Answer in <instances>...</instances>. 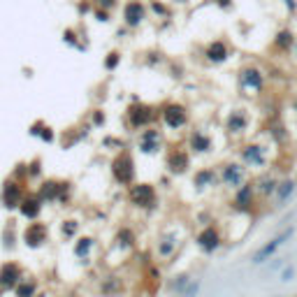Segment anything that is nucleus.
Instances as JSON below:
<instances>
[{"mask_svg":"<svg viewBox=\"0 0 297 297\" xmlns=\"http://www.w3.org/2000/svg\"><path fill=\"white\" fill-rule=\"evenodd\" d=\"M158 123L167 132H179L191 123V109L179 100H165L158 105Z\"/></svg>","mask_w":297,"mask_h":297,"instance_id":"obj_1","label":"nucleus"},{"mask_svg":"<svg viewBox=\"0 0 297 297\" xmlns=\"http://www.w3.org/2000/svg\"><path fill=\"white\" fill-rule=\"evenodd\" d=\"M126 126L137 132L148 126H158V105L144 102L137 95H132L130 105L126 107Z\"/></svg>","mask_w":297,"mask_h":297,"instance_id":"obj_2","label":"nucleus"},{"mask_svg":"<svg viewBox=\"0 0 297 297\" xmlns=\"http://www.w3.org/2000/svg\"><path fill=\"white\" fill-rule=\"evenodd\" d=\"M109 174L116 186H123V188H128L130 183L137 181V163H135V154L128 146L116 151L114 158L109 160Z\"/></svg>","mask_w":297,"mask_h":297,"instance_id":"obj_3","label":"nucleus"},{"mask_svg":"<svg viewBox=\"0 0 297 297\" xmlns=\"http://www.w3.org/2000/svg\"><path fill=\"white\" fill-rule=\"evenodd\" d=\"M186 237H188V230L183 226H167L158 235V239H156V258L160 263H170L181 251Z\"/></svg>","mask_w":297,"mask_h":297,"instance_id":"obj_4","label":"nucleus"},{"mask_svg":"<svg viewBox=\"0 0 297 297\" xmlns=\"http://www.w3.org/2000/svg\"><path fill=\"white\" fill-rule=\"evenodd\" d=\"M237 160H242L248 170H255V172L270 170L272 148L267 146L265 142H260V139L244 142V144H239V148H237Z\"/></svg>","mask_w":297,"mask_h":297,"instance_id":"obj_5","label":"nucleus"},{"mask_svg":"<svg viewBox=\"0 0 297 297\" xmlns=\"http://www.w3.org/2000/svg\"><path fill=\"white\" fill-rule=\"evenodd\" d=\"M126 200L132 209L139 211H154L160 202L158 186L151 181H135L126 188Z\"/></svg>","mask_w":297,"mask_h":297,"instance_id":"obj_6","label":"nucleus"},{"mask_svg":"<svg viewBox=\"0 0 297 297\" xmlns=\"http://www.w3.org/2000/svg\"><path fill=\"white\" fill-rule=\"evenodd\" d=\"M163 167L170 176H186L193 167V156L186 144H167L163 156Z\"/></svg>","mask_w":297,"mask_h":297,"instance_id":"obj_7","label":"nucleus"},{"mask_svg":"<svg viewBox=\"0 0 297 297\" xmlns=\"http://www.w3.org/2000/svg\"><path fill=\"white\" fill-rule=\"evenodd\" d=\"M258 204H260V198L255 193V186L253 181L248 179L244 181L239 188L232 191V198H230V209L239 216H253L258 211Z\"/></svg>","mask_w":297,"mask_h":297,"instance_id":"obj_8","label":"nucleus"},{"mask_svg":"<svg viewBox=\"0 0 297 297\" xmlns=\"http://www.w3.org/2000/svg\"><path fill=\"white\" fill-rule=\"evenodd\" d=\"M237 84L246 95H263L267 88V72L260 65H244L237 72Z\"/></svg>","mask_w":297,"mask_h":297,"instance_id":"obj_9","label":"nucleus"},{"mask_svg":"<svg viewBox=\"0 0 297 297\" xmlns=\"http://www.w3.org/2000/svg\"><path fill=\"white\" fill-rule=\"evenodd\" d=\"M135 146H137L139 154L144 156H158V154H165V132L163 128L158 126H148L144 130L137 132V139H135Z\"/></svg>","mask_w":297,"mask_h":297,"instance_id":"obj_10","label":"nucleus"},{"mask_svg":"<svg viewBox=\"0 0 297 297\" xmlns=\"http://www.w3.org/2000/svg\"><path fill=\"white\" fill-rule=\"evenodd\" d=\"M193 242H195V246H198V251L202 255H214L223 248L226 235H223V230H220L216 223H211V226L200 228V230L195 232V237H193Z\"/></svg>","mask_w":297,"mask_h":297,"instance_id":"obj_11","label":"nucleus"},{"mask_svg":"<svg viewBox=\"0 0 297 297\" xmlns=\"http://www.w3.org/2000/svg\"><path fill=\"white\" fill-rule=\"evenodd\" d=\"M218 181L223 188L235 191L244 181H248V167L244 165L242 160H228V163L218 165Z\"/></svg>","mask_w":297,"mask_h":297,"instance_id":"obj_12","label":"nucleus"},{"mask_svg":"<svg viewBox=\"0 0 297 297\" xmlns=\"http://www.w3.org/2000/svg\"><path fill=\"white\" fill-rule=\"evenodd\" d=\"M151 17L148 14V5L146 0H126L121 7V21H123V28L128 30H137L146 23V19Z\"/></svg>","mask_w":297,"mask_h":297,"instance_id":"obj_13","label":"nucleus"},{"mask_svg":"<svg viewBox=\"0 0 297 297\" xmlns=\"http://www.w3.org/2000/svg\"><path fill=\"white\" fill-rule=\"evenodd\" d=\"M292 235H295V226L283 228V230H281L279 235H274V237L270 239V242H265L263 246H260L258 251H255V253L251 255V263H253V265H265L267 260H272V258L276 255V251H279V248L283 246V244H286Z\"/></svg>","mask_w":297,"mask_h":297,"instance_id":"obj_14","label":"nucleus"},{"mask_svg":"<svg viewBox=\"0 0 297 297\" xmlns=\"http://www.w3.org/2000/svg\"><path fill=\"white\" fill-rule=\"evenodd\" d=\"M248 128H251V116H248V112L244 107L230 109L226 114V119H223V130L232 139H242L248 132Z\"/></svg>","mask_w":297,"mask_h":297,"instance_id":"obj_15","label":"nucleus"},{"mask_svg":"<svg viewBox=\"0 0 297 297\" xmlns=\"http://www.w3.org/2000/svg\"><path fill=\"white\" fill-rule=\"evenodd\" d=\"M202 58L209 65H226L232 58V47L226 38H214L202 47Z\"/></svg>","mask_w":297,"mask_h":297,"instance_id":"obj_16","label":"nucleus"},{"mask_svg":"<svg viewBox=\"0 0 297 297\" xmlns=\"http://www.w3.org/2000/svg\"><path fill=\"white\" fill-rule=\"evenodd\" d=\"M183 144L191 151V156H209L214 151V139H211V135L204 128H191L186 132Z\"/></svg>","mask_w":297,"mask_h":297,"instance_id":"obj_17","label":"nucleus"},{"mask_svg":"<svg viewBox=\"0 0 297 297\" xmlns=\"http://www.w3.org/2000/svg\"><path fill=\"white\" fill-rule=\"evenodd\" d=\"M251 181H253L255 193H258L260 202H263V200H274V193H276V186H279V181H281V176H276V172H272V170H263V172H258Z\"/></svg>","mask_w":297,"mask_h":297,"instance_id":"obj_18","label":"nucleus"},{"mask_svg":"<svg viewBox=\"0 0 297 297\" xmlns=\"http://www.w3.org/2000/svg\"><path fill=\"white\" fill-rule=\"evenodd\" d=\"M193 188L198 193H207V191H211V188H216V186H220V181H218V167H214V165H207V167H198V170L193 172Z\"/></svg>","mask_w":297,"mask_h":297,"instance_id":"obj_19","label":"nucleus"},{"mask_svg":"<svg viewBox=\"0 0 297 297\" xmlns=\"http://www.w3.org/2000/svg\"><path fill=\"white\" fill-rule=\"evenodd\" d=\"M47 242H49V228H47V223H40V220L28 223V228L23 230V244L28 248H40Z\"/></svg>","mask_w":297,"mask_h":297,"instance_id":"obj_20","label":"nucleus"},{"mask_svg":"<svg viewBox=\"0 0 297 297\" xmlns=\"http://www.w3.org/2000/svg\"><path fill=\"white\" fill-rule=\"evenodd\" d=\"M112 246H114L116 251H121L123 255H130L132 251L137 248V232L132 230L130 226H121L114 232V242H112Z\"/></svg>","mask_w":297,"mask_h":297,"instance_id":"obj_21","label":"nucleus"},{"mask_svg":"<svg viewBox=\"0 0 297 297\" xmlns=\"http://www.w3.org/2000/svg\"><path fill=\"white\" fill-rule=\"evenodd\" d=\"M297 42V35L290 26H281L279 30L272 38V49L279 51V54H292V47Z\"/></svg>","mask_w":297,"mask_h":297,"instance_id":"obj_22","label":"nucleus"},{"mask_svg":"<svg viewBox=\"0 0 297 297\" xmlns=\"http://www.w3.org/2000/svg\"><path fill=\"white\" fill-rule=\"evenodd\" d=\"M98 290H100V297H121L126 292V279L121 274L112 272V274H107L105 279L100 281Z\"/></svg>","mask_w":297,"mask_h":297,"instance_id":"obj_23","label":"nucleus"},{"mask_svg":"<svg viewBox=\"0 0 297 297\" xmlns=\"http://www.w3.org/2000/svg\"><path fill=\"white\" fill-rule=\"evenodd\" d=\"M42 207H44V202L40 200L38 193H30V195H26V198L21 200V204H19V211H21L23 218L38 220L40 214H42Z\"/></svg>","mask_w":297,"mask_h":297,"instance_id":"obj_24","label":"nucleus"},{"mask_svg":"<svg viewBox=\"0 0 297 297\" xmlns=\"http://www.w3.org/2000/svg\"><path fill=\"white\" fill-rule=\"evenodd\" d=\"M297 191V181L292 179V176H283L279 181V186H276V193H274V202L276 207H283V204L288 202V200L295 195Z\"/></svg>","mask_w":297,"mask_h":297,"instance_id":"obj_25","label":"nucleus"},{"mask_svg":"<svg viewBox=\"0 0 297 297\" xmlns=\"http://www.w3.org/2000/svg\"><path fill=\"white\" fill-rule=\"evenodd\" d=\"M21 279H23V274H21V267H19L17 263L3 265V270H0V286L3 288H17Z\"/></svg>","mask_w":297,"mask_h":297,"instance_id":"obj_26","label":"nucleus"},{"mask_svg":"<svg viewBox=\"0 0 297 297\" xmlns=\"http://www.w3.org/2000/svg\"><path fill=\"white\" fill-rule=\"evenodd\" d=\"M23 198H26V195H23L21 186H19L17 181H7L5 183V188H3V204H5L7 209H17Z\"/></svg>","mask_w":297,"mask_h":297,"instance_id":"obj_27","label":"nucleus"},{"mask_svg":"<svg viewBox=\"0 0 297 297\" xmlns=\"http://www.w3.org/2000/svg\"><path fill=\"white\" fill-rule=\"evenodd\" d=\"M93 248H95V237L84 235V237H77V239H75V246H72V253L77 255L79 260H86L88 255L93 253Z\"/></svg>","mask_w":297,"mask_h":297,"instance_id":"obj_28","label":"nucleus"},{"mask_svg":"<svg viewBox=\"0 0 297 297\" xmlns=\"http://www.w3.org/2000/svg\"><path fill=\"white\" fill-rule=\"evenodd\" d=\"M193 281V276L188 274V272H181V274H176V276H172L170 281H167V290L170 292H174V295H179V292L183 290V288L188 286Z\"/></svg>","mask_w":297,"mask_h":297,"instance_id":"obj_29","label":"nucleus"},{"mask_svg":"<svg viewBox=\"0 0 297 297\" xmlns=\"http://www.w3.org/2000/svg\"><path fill=\"white\" fill-rule=\"evenodd\" d=\"M167 61H170V58H167V56L163 54L160 49H148L146 54H144V65H146V67H160V65H167Z\"/></svg>","mask_w":297,"mask_h":297,"instance_id":"obj_30","label":"nucleus"},{"mask_svg":"<svg viewBox=\"0 0 297 297\" xmlns=\"http://www.w3.org/2000/svg\"><path fill=\"white\" fill-rule=\"evenodd\" d=\"M146 5H148V14H151V17H156V19H167L172 14L170 5H167V3H163V0H148Z\"/></svg>","mask_w":297,"mask_h":297,"instance_id":"obj_31","label":"nucleus"},{"mask_svg":"<svg viewBox=\"0 0 297 297\" xmlns=\"http://www.w3.org/2000/svg\"><path fill=\"white\" fill-rule=\"evenodd\" d=\"M14 290H17V297H35L38 295V283L33 279H21Z\"/></svg>","mask_w":297,"mask_h":297,"instance_id":"obj_32","label":"nucleus"},{"mask_svg":"<svg viewBox=\"0 0 297 297\" xmlns=\"http://www.w3.org/2000/svg\"><path fill=\"white\" fill-rule=\"evenodd\" d=\"M126 139L119 137V135H107V137H102V148H107V151H121V148H126Z\"/></svg>","mask_w":297,"mask_h":297,"instance_id":"obj_33","label":"nucleus"},{"mask_svg":"<svg viewBox=\"0 0 297 297\" xmlns=\"http://www.w3.org/2000/svg\"><path fill=\"white\" fill-rule=\"evenodd\" d=\"M30 135H38V137H42L44 142H54L56 139V132L51 130L49 126H44L42 121H38L33 128H30Z\"/></svg>","mask_w":297,"mask_h":297,"instance_id":"obj_34","label":"nucleus"},{"mask_svg":"<svg viewBox=\"0 0 297 297\" xmlns=\"http://www.w3.org/2000/svg\"><path fill=\"white\" fill-rule=\"evenodd\" d=\"M119 65H121V51H119V49L107 51L105 61H102V67H105V72H114Z\"/></svg>","mask_w":297,"mask_h":297,"instance_id":"obj_35","label":"nucleus"},{"mask_svg":"<svg viewBox=\"0 0 297 297\" xmlns=\"http://www.w3.org/2000/svg\"><path fill=\"white\" fill-rule=\"evenodd\" d=\"M61 235L65 237V239H77V235H79V220H77V218H67V220H63Z\"/></svg>","mask_w":297,"mask_h":297,"instance_id":"obj_36","label":"nucleus"},{"mask_svg":"<svg viewBox=\"0 0 297 297\" xmlns=\"http://www.w3.org/2000/svg\"><path fill=\"white\" fill-rule=\"evenodd\" d=\"M63 42L70 44V47H75V49H79V51L86 49V44L79 42V33L75 30V28H65V30H63Z\"/></svg>","mask_w":297,"mask_h":297,"instance_id":"obj_37","label":"nucleus"},{"mask_svg":"<svg viewBox=\"0 0 297 297\" xmlns=\"http://www.w3.org/2000/svg\"><path fill=\"white\" fill-rule=\"evenodd\" d=\"M270 135H272V139H274V144H279V146H286L288 144V130H286V126H281V123H276L274 128L270 130Z\"/></svg>","mask_w":297,"mask_h":297,"instance_id":"obj_38","label":"nucleus"},{"mask_svg":"<svg viewBox=\"0 0 297 297\" xmlns=\"http://www.w3.org/2000/svg\"><path fill=\"white\" fill-rule=\"evenodd\" d=\"M195 223H198L200 228H204V226H211V223H216V220H214V214H211L209 209H200L198 214H195Z\"/></svg>","mask_w":297,"mask_h":297,"instance_id":"obj_39","label":"nucleus"},{"mask_svg":"<svg viewBox=\"0 0 297 297\" xmlns=\"http://www.w3.org/2000/svg\"><path fill=\"white\" fill-rule=\"evenodd\" d=\"M200 288H202V283L193 279L191 283H188V286L183 288L181 292H179V295H181V297H198V295H200Z\"/></svg>","mask_w":297,"mask_h":297,"instance_id":"obj_40","label":"nucleus"},{"mask_svg":"<svg viewBox=\"0 0 297 297\" xmlns=\"http://www.w3.org/2000/svg\"><path fill=\"white\" fill-rule=\"evenodd\" d=\"M112 14H114V12L100 10V7H93V12H91V17H93L98 23H109L112 21Z\"/></svg>","mask_w":297,"mask_h":297,"instance_id":"obj_41","label":"nucleus"},{"mask_svg":"<svg viewBox=\"0 0 297 297\" xmlns=\"http://www.w3.org/2000/svg\"><path fill=\"white\" fill-rule=\"evenodd\" d=\"M93 7H100V10H107V12H114L116 7L121 5V0H91Z\"/></svg>","mask_w":297,"mask_h":297,"instance_id":"obj_42","label":"nucleus"},{"mask_svg":"<svg viewBox=\"0 0 297 297\" xmlns=\"http://www.w3.org/2000/svg\"><path fill=\"white\" fill-rule=\"evenodd\" d=\"M105 121H107L105 112H102V109H93V114H91V126H93V128H102V126H105Z\"/></svg>","mask_w":297,"mask_h":297,"instance_id":"obj_43","label":"nucleus"},{"mask_svg":"<svg viewBox=\"0 0 297 297\" xmlns=\"http://www.w3.org/2000/svg\"><path fill=\"white\" fill-rule=\"evenodd\" d=\"M292 276H295V267H292V265H286V267H283V270L279 272V279L283 281V283L292 281Z\"/></svg>","mask_w":297,"mask_h":297,"instance_id":"obj_44","label":"nucleus"},{"mask_svg":"<svg viewBox=\"0 0 297 297\" xmlns=\"http://www.w3.org/2000/svg\"><path fill=\"white\" fill-rule=\"evenodd\" d=\"M40 172H42V160L35 158L30 165H28V176H40Z\"/></svg>","mask_w":297,"mask_h":297,"instance_id":"obj_45","label":"nucleus"},{"mask_svg":"<svg viewBox=\"0 0 297 297\" xmlns=\"http://www.w3.org/2000/svg\"><path fill=\"white\" fill-rule=\"evenodd\" d=\"M214 5L218 7L220 12H232L235 10V0H214Z\"/></svg>","mask_w":297,"mask_h":297,"instance_id":"obj_46","label":"nucleus"},{"mask_svg":"<svg viewBox=\"0 0 297 297\" xmlns=\"http://www.w3.org/2000/svg\"><path fill=\"white\" fill-rule=\"evenodd\" d=\"M283 5H286V10H288V14H297V0H281Z\"/></svg>","mask_w":297,"mask_h":297,"instance_id":"obj_47","label":"nucleus"},{"mask_svg":"<svg viewBox=\"0 0 297 297\" xmlns=\"http://www.w3.org/2000/svg\"><path fill=\"white\" fill-rule=\"evenodd\" d=\"M292 112L297 114V95H295V100H292Z\"/></svg>","mask_w":297,"mask_h":297,"instance_id":"obj_48","label":"nucleus"},{"mask_svg":"<svg viewBox=\"0 0 297 297\" xmlns=\"http://www.w3.org/2000/svg\"><path fill=\"white\" fill-rule=\"evenodd\" d=\"M172 3H176V5H186L188 0H172Z\"/></svg>","mask_w":297,"mask_h":297,"instance_id":"obj_49","label":"nucleus"},{"mask_svg":"<svg viewBox=\"0 0 297 297\" xmlns=\"http://www.w3.org/2000/svg\"><path fill=\"white\" fill-rule=\"evenodd\" d=\"M292 56H295V61H297V42H295V47H292Z\"/></svg>","mask_w":297,"mask_h":297,"instance_id":"obj_50","label":"nucleus"},{"mask_svg":"<svg viewBox=\"0 0 297 297\" xmlns=\"http://www.w3.org/2000/svg\"><path fill=\"white\" fill-rule=\"evenodd\" d=\"M35 297H47V295H44V292H42V295H35Z\"/></svg>","mask_w":297,"mask_h":297,"instance_id":"obj_51","label":"nucleus"},{"mask_svg":"<svg viewBox=\"0 0 297 297\" xmlns=\"http://www.w3.org/2000/svg\"><path fill=\"white\" fill-rule=\"evenodd\" d=\"M176 297H181V295H176Z\"/></svg>","mask_w":297,"mask_h":297,"instance_id":"obj_52","label":"nucleus"}]
</instances>
